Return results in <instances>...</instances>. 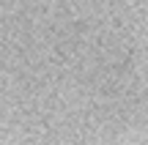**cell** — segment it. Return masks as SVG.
Segmentation results:
<instances>
[{
	"label": "cell",
	"mask_w": 148,
	"mask_h": 145,
	"mask_svg": "<svg viewBox=\"0 0 148 145\" xmlns=\"http://www.w3.org/2000/svg\"><path fill=\"white\" fill-rule=\"evenodd\" d=\"M0 145H148V0H0Z\"/></svg>",
	"instance_id": "cell-1"
}]
</instances>
